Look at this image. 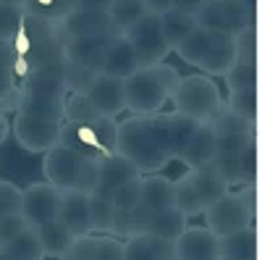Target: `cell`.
Masks as SVG:
<instances>
[{
  "instance_id": "cell-1",
  "label": "cell",
  "mask_w": 262,
  "mask_h": 260,
  "mask_svg": "<svg viewBox=\"0 0 262 260\" xmlns=\"http://www.w3.org/2000/svg\"><path fill=\"white\" fill-rule=\"evenodd\" d=\"M200 129V121H194L179 111L170 113H149L118 121V145L116 153L126 155L131 163H137L142 173H158L168 163L179 161L181 147L189 137Z\"/></svg>"
},
{
  "instance_id": "cell-2",
  "label": "cell",
  "mask_w": 262,
  "mask_h": 260,
  "mask_svg": "<svg viewBox=\"0 0 262 260\" xmlns=\"http://www.w3.org/2000/svg\"><path fill=\"white\" fill-rule=\"evenodd\" d=\"M181 74L170 63H158V66H139L126 79V111L137 116L160 113L163 105L176 95Z\"/></svg>"
},
{
  "instance_id": "cell-3",
  "label": "cell",
  "mask_w": 262,
  "mask_h": 260,
  "mask_svg": "<svg viewBox=\"0 0 262 260\" xmlns=\"http://www.w3.org/2000/svg\"><path fill=\"white\" fill-rule=\"evenodd\" d=\"M228 189L231 187L226 184V179L221 176V173H217L215 163L186 168L176 179V205L189 215V218L205 215V210L212 203L221 200Z\"/></svg>"
},
{
  "instance_id": "cell-4",
  "label": "cell",
  "mask_w": 262,
  "mask_h": 260,
  "mask_svg": "<svg viewBox=\"0 0 262 260\" xmlns=\"http://www.w3.org/2000/svg\"><path fill=\"white\" fill-rule=\"evenodd\" d=\"M170 103H173V111H179L200 124H212L226 108L221 90H217V84L207 74L184 76L176 95L170 97Z\"/></svg>"
},
{
  "instance_id": "cell-5",
  "label": "cell",
  "mask_w": 262,
  "mask_h": 260,
  "mask_svg": "<svg viewBox=\"0 0 262 260\" xmlns=\"http://www.w3.org/2000/svg\"><path fill=\"white\" fill-rule=\"evenodd\" d=\"M202 218L217 236L252 226L254 224V184L228 189L221 200L205 210Z\"/></svg>"
},
{
  "instance_id": "cell-6",
  "label": "cell",
  "mask_w": 262,
  "mask_h": 260,
  "mask_svg": "<svg viewBox=\"0 0 262 260\" xmlns=\"http://www.w3.org/2000/svg\"><path fill=\"white\" fill-rule=\"evenodd\" d=\"M126 37L134 45L139 66H158V63H163L173 53L165 34H163V21L158 13H147L142 21H137L126 32Z\"/></svg>"
},
{
  "instance_id": "cell-7",
  "label": "cell",
  "mask_w": 262,
  "mask_h": 260,
  "mask_svg": "<svg viewBox=\"0 0 262 260\" xmlns=\"http://www.w3.org/2000/svg\"><path fill=\"white\" fill-rule=\"evenodd\" d=\"M196 21L200 27L212 32L238 34L254 24V11L247 8L244 0H205L196 13Z\"/></svg>"
},
{
  "instance_id": "cell-8",
  "label": "cell",
  "mask_w": 262,
  "mask_h": 260,
  "mask_svg": "<svg viewBox=\"0 0 262 260\" xmlns=\"http://www.w3.org/2000/svg\"><path fill=\"white\" fill-rule=\"evenodd\" d=\"M60 126L63 121H50V118H39L29 113H18L13 116V137L18 147H24L27 153H42L45 155L50 147L60 142Z\"/></svg>"
},
{
  "instance_id": "cell-9",
  "label": "cell",
  "mask_w": 262,
  "mask_h": 260,
  "mask_svg": "<svg viewBox=\"0 0 262 260\" xmlns=\"http://www.w3.org/2000/svg\"><path fill=\"white\" fill-rule=\"evenodd\" d=\"M81 163H84V155L79 150L69 145H55L42 158V171H45V179L50 184H55L60 192H69V189H76Z\"/></svg>"
},
{
  "instance_id": "cell-10",
  "label": "cell",
  "mask_w": 262,
  "mask_h": 260,
  "mask_svg": "<svg viewBox=\"0 0 262 260\" xmlns=\"http://www.w3.org/2000/svg\"><path fill=\"white\" fill-rule=\"evenodd\" d=\"M60 197H63V192L55 184H50L48 179L45 182H34V184H29L24 189L21 213H24V218L32 226L55 221L58 213H60Z\"/></svg>"
},
{
  "instance_id": "cell-11",
  "label": "cell",
  "mask_w": 262,
  "mask_h": 260,
  "mask_svg": "<svg viewBox=\"0 0 262 260\" xmlns=\"http://www.w3.org/2000/svg\"><path fill=\"white\" fill-rule=\"evenodd\" d=\"M66 260H126V239L100 231L76 234Z\"/></svg>"
},
{
  "instance_id": "cell-12",
  "label": "cell",
  "mask_w": 262,
  "mask_h": 260,
  "mask_svg": "<svg viewBox=\"0 0 262 260\" xmlns=\"http://www.w3.org/2000/svg\"><path fill=\"white\" fill-rule=\"evenodd\" d=\"M55 32L60 34V39L90 37V34H118L111 24L107 8H74L55 24Z\"/></svg>"
},
{
  "instance_id": "cell-13",
  "label": "cell",
  "mask_w": 262,
  "mask_h": 260,
  "mask_svg": "<svg viewBox=\"0 0 262 260\" xmlns=\"http://www.w3.org/2000/svg\"><path fill=\"white\" fill-rule=\"evenodd\" d=\"M212 129L217 134V145H221L223 153H242L249 142H254V121L233 113L228 105L212 121Z\"/></svg>"
},
{
  "instance_id": "cell-14",
  "label": "cell",
  "mask_w": 262,
  "mask_h": 260,
  "mask_svg": "<svg viewBox=\"0 0 262 260\" xmlns=\"http://www.w3.org/2000/svg\"><path fill=\"white\" fill-rule=\"evenodd\" d=\"M221 255V236L207 224L186 226L176 239V260H217Z\"/></svg>"
},
{
  "instance_id": "cell-15",
  "label": "cell",
  "mask_w": 262,
  "mask_h": 260,
  "mask_svg": "<svg viewBox=\"0 0 262 260\" xmlns=\"http://www.w3.org/2000/svg\"><path fill=\"white\" fill-rule=\"evenodd\" d=\"M86 95L92 97V103L97 105V111L102 116L118 118L126 111V79H118V76H111V74L100 71Z\"/></svg>"
},
{
  "instance_id": "cell-16",
  "label": "cell",
  "mask_w": 262,
  "mask_h": 260,
  "mask_svg": "<svg viewBox=\"0 0 262 260\" xmlns=\"http://www.w3.org/2000/svg\"><path fill=\"white\" fill-rule=\"evenodd\" d=\"M221 145H217V134L212 124H200V129L189 137V142L181 147L179 153V163H184L186 168H196V166H207L217 158Z\"/></svg>"
},
{
  "instance_id": "cell-17",
  "label": "cell",
  "mask_w": 262,
  "mask_h": 260,
  "mask_svg": "<svg viewBox=\"0 0 262 260\" xmlns=\"http://www.w3.org/2000/svg\"><path fill=\"white\" fill-rule=\"evenodd\" d=\"M116 34H90V37H66L63 39V55L66 61H76L84 66L100 69L107 45Z\"/></svg>"
},
{
  "instance_id": "cell-18",
  "label": "cell",
  "mask_w": 262,
  "mask_h": 260,
  "mask_svg": "<svg viewBox=\"0 0 262 260\" xmlns=\"http://www.w3.org/2000/svg\"><path fill=\"white\" fill-rule=\"evenodd\" d=\"M126 260H176V242L155 231H142L126 239Z\"/></svg>"
},
{
  "instance_id": "cell-19",
  "label": "cell",
  "mask_w": 262,
  "mask_h": 260,
  "mask_svg": "<svg viewBox=\"0 0 262 260\" xmlns=\"http://www.w3.org/2000/svg\"><path fill=\"white\" fill-rule=\"evenodd\" d=\"M137 69H139V61H137L134 45L128 42L126 34H116L113 42L105 50L100 71L102 74H111V76H118V79H128Z\"/></svg>"
},
{
  "instance_id": "cell-20",
  "label": "cell",
  "mask_w": 262,
  "mask_h": 260,
  "mask_svg": "<svg viewBox=\"0 0 262 260\" xmlns=\"http://www.w3.org/2000/svg\"><path fill=\"white\" fill-rule=\"evenodd\" d=\"M58 145H69V147L79 150L81 155H95V158L116 155V153H107V147L100 142V137H97L92 124H69V121H63V126H60V142Z\"/></svg>"
},
{
  "instance_id": "cell-21",
  "label": "cell",
  "mask_w": 262,
  "mask_h": 260,
  "mask_svg": "<svg viewBox=\"0 0 262 260\" xmlns=\"http://www.w3.org/2000/svg\"><path fill=\"white\" fill-rule=\"evenodd\" d=\"M58 218L69 226L74 234H86L92 231V221H90V194L81 189H69L60 197V213Z\"/></svg>"
},
{
  "instance_id": "cell-22",
  "label": "cell",
  "mask_w": 262,
  "mask_h": 260,
  "mask_svg": "<svg viewBox=\"0 0 262 260\" xmlns=\"http://www.w3.org/2000/svg\"><path fill=\"white\" fill-rule=\"evenodd\" d=\"M238 61V53H236V34H228V32H215V39H212V48L207 53V58L202 61V71L207 76H226L231 71V66Z\"/></svg>"
},
{
  "instance_id": "cell-23",
  "label": "cell",
  "mask_w": 262,
  "mask_h": 260,
  "mask_svg": "<svg viewBox=\"0 0 262 260\" xmlns=\"http://www.w3.org/2000/svg\"><path fill=\"white\" fill-rule=\"evenodd\" d=\"M142 176V171L137 168V163H131L126 155L116 153V155H107L100 158V184L95 192L100 194H113V189L128 179H137Z\"/></svg>"
},
{
  "instance_id": "cell-24",
  "label": "cell",
  "mask_w": 262,
  "mask_h": 260,
  "mask_svg": "<svg viewBox=\"0 0 262 260\" xmlns=\"http://www.w3.org/2000/svg\"><path fill=\"white\" fill-rule=\"evenodd\" d=\"M142 203L155 210L176 205V179L163 173H142Z\"/></svg>"
},
{
  "instance_id": "cell-25",
  "label": "cell",
  "mask_w": 262,
  "mask_h": 260,
  "mask_svg": "<svg viewBox=\"0 0 262 260\" xmlns=\"http://www.w3.org/2000/svg\"><path fill=\"white\" fill-rule=\"evenodd\" d=\"M37 234H39V239H42V247H45L48 257H58V260H66V252L71 250L74 239H76V234L66 226L60 218L55 221H48V224H39L34 226Z\"/></svg>"
},
{
  "instance_id": "cell-26",
  "label": "cell",
  "mask_w": 262,
  "mask_h": 260,
  "mask_svg": "<svg viewBox=\"0 0 262 260\" xmlns=\"http://www.w3.org/2000/svg\"><path fill=\"white\" fill-rule=\"evenodd\" d=\"M257 257V234L252 226L231 234H221V255L217 260H252Z\"/></svg>"
},
{
  "instance_id": "cell-27",
  "label": "cell",
  "mask_w": 262,
  "mask_h": 260,
  "mask_svg": "<svg viewBox=\"0 0 262 260\" xmlns=\"http://www.w3.org/2000/svg\"><path fill=\"white\" fill-rule=\"evenodd\" d=\"M42 257H48V252L42 247V239L34 226H27L16 239L3 245V252H0V260H42Z\"/></svg>"
},
{
  "instance_id": "cell-28",
  "label": "cell",
  "mask_w": 262,
  "mask_h": 260,
  "mask_svg": "<svg viewBox=\"0 0 262 260\" xmlns=\"http://www.w3.org/2000/svg\"><path fill=\"white\" fill-rule=\"evenodd\" d=\"M147 13V0H111L107 3V16H111V24L118 34H126Z\"/></svg>"
},
{
  "instance_id": "cell-29",
  "label": "cell",
  "mask_w": 262,
  "mask_h": 260,
  "mask_svg": "<svg viewBox=\"0 0 262 260\" xmlns=\"http://www.w3.org/2000/svg\"><path fill=\"white\" fill-rule=\"evenodd\" d=\"M160 21H163V34H165V39H168V45H170L173 53H176V48L181 45V42H184L196 27H200L196 16L184 13V11H176V8H168V11L160 16Z\"/></svg>"
},
{
  "instance_id": "cell-30",
  "label": "cell",
  "mask_w": 262,
  "mask_h": 260,
  "mask_svg": "<svg viewBox=\"0 0 262 260\" xmlns=\"http://www.w3.org/2000/svg\"><path fill=\"white\" fill-rule=\"evenodd\" d=\"M212 39H215V32H212V29L196 27V29L181 42V45L176 48V53H179V58H181L184 63L200 69L202 61H205L207 53H210V48H212Z\"/></svg>"
},
{
  "instance_id": "cell-31",
  "label": "cell",
  "mask_w": 262,
  "mask_h": 260,
  "mask_svg": "<svg viewBox=\"0 0 262 260\" xmlns=\"http://www.w3.org/2000/svg\"><path fill=\"white\" fill-rule=\"evenodd\" d=\"M189 226V215L179 208V205H170V208H163V210H155L152 215V226L149 231H155L165 239H173L176 242L179 236L184 234V229Z\"/></svg>"
},
{
  "instance_id": "cell-32",
  "label": "cell",
  "mask_w": 262,
  "mask_h": 260,
  "mask_svg": "<svg viewBox=\"0 0 262 260\" xmlns=\"http://www.w3.org/2000/svg\"><path fill=\"white\" fill-rule=\"evenodd\" d=\"M102 113L97 111V105L86 92H69L63 103V121L69 124H92Z\"/></svg>"
},
{
  "instance_id": "cell-33",
  "label": "cell",
  "mask_w": 262,
  "mask_h": 260,
  "mask_svg": "<svg viewBox=\"0 0 262 260\" xmlns=\"http://www.w3.org/2000/svg\"><path fill=\"white\" fill-rule=\"evenodd\" d=\"M21 6H24L27 16H34L37 21H48V24H58V21L74 11L76 0H21Z\"/></svg>"
},
{
  "instance_id": "cell-34",
  "label": "cell",
  "mask_w": 262,
  "mask_h": 260,
  "mask_svg": "<svg viewBox=\"0 0 262 260\" xmlns=\"http://www.w3.org/2000/svg\"><path fill=\"white\" fill-rule=\"evenodd\" d=\"M63 103L66 97H42V95H21L18 113H29L50 121H63Z\"/></svg>"
},
{
  "instance_id": "cell-35",
  "label": "cell",
  "mask_w": 262,
  "mask_h": 260,
  "mask_svg": "<svg viewBox=\"0 0 262 260\" xmlns=\"http://www.w3.org/2000/svg\"><path fill=\"white\" fill-rule=\"evenodd\" d=\"M27 24V11L18 0H0V39L13 42V37Z\"/></svg>"
},
{
  "instance_id": "cell-36",
  "label": "cell",
  "mask_w": 262,
  "mask_h": 260,
  "mask_svg": "<svg viewBox=\"0 0 262 260\" xmlns=\"http://www.w3.org/2000/svg\"><path fill=\"white\" fill-rule=\"evenodd\" d=\"M113 215H116V203H113L111 194L92 192V194H90V221H92V231L111 234Z\"/></svg>"
},
{
  "instance_id": "cell-37",
  "label": "cell",
  "mask_w": 262,
  "mask_h": 260,
  "mask_svg": "<svg viewBox=\"0 0 262 260\" xmlns=\"http://www.w3.org/2000/svg\"><path fill=\"white\" fill-rule=\"evenodd\" d=\"M97 74H100V69L84 66V63H76V61H66L63 84L69 92H90V87L95 84Z\"/></svg>"
},
{
  "instance_id": "cell-38",
  "label": "cell",
  "mask_w": 262,
  "mask_h": 260,
  "mask_svg": "<svg viewBox=\"0 0 262 260\" xmlns=\"http://www.w3.org/2000/svg\"><path fill=\"white\" fill-rule=\"evenodd\" d=\"M226 105L231 108L233 113L244 116V118H249V121H257V116H259V92H257V87L228 92Z\"/></svg>"
},
{
  "instance_id": "cell-39",
  "label": "cell",
  "mask_w": 262,
  "mask_h": 260,
  "mask_svg": "<svg viewBox=\"0 0 262 260\" xmlns=\"http://www.w3.org/2000/svg\"><path fill=\"white\" fill-rule=\"evenodd\" d=\"M215 163V168H217V173L226 179V184L231 187V189H236V187H244L247 184V179H244V168H242V153H217V158L212 161Z\"/></svg>"
},
{
  "instance_id": "cell-40",
  "label": "cell",
  "mask_w": 262,
  "mask_h": 260,
  "mask_svg": "<svg viewBox=\"0 0 262 260\" xmlns=\"http://www.w3.org/2000/svg\"><path fill=\"white\" fill-rule=\"evenodd\" d=\"M257 63H244V61H236L231 71L223 76L226 79V87H228V92L233 90H249V87H257Z\"/></svg>"
},
{
  "instance_id": "cell-41",
  "label": "cell",
  "mask_w": 262,
  "mask_h": 260,
  "mask_svg": "<svg viewBox=\"0 0 262 260\" xmlns=\"http://www.w3.org/2000/svg\"><path fill=\"white\" fill-rule=\"evenodd\" d=\"M111 197H113L116 208H126V210L137 208V205L142 203V176H137V179H128V182L118 184V187L113 189Z\"/></svg>"
},
{
  "instance_id": "cell-42",
  "label": "cell",
  "mask_w": 262,
  "mask_h": 260,
  "mask_svg": "<svg viewBox=\"0 0 262 260\" xmlns=\"http://www.w3.org/2000/svg\"><path fill=\"white\" fill-rule=\"evenodd\" d=\"M236 53H238V61L257 63V55H259V37H257V32H254V24L236 34Z\"/></svg>"
},
{
  "instance_id": "cell-43",
  "label": "cell",
  "mask_w": 262,
  "mask_h": 260,
  "mask_svg": "<svg viewBox=\"0 0 262 260\" xmlns=\"http://www.w3.org/2000/svg\"><path fill=\"white\" fill-rule=\"evenodd\" d=\"M100 184V158L95 155H84L81 171H79V179H76V189L92 194Z\"/></svg>"
},
{
  "instance_id": "cell-44",
  "label": "cell",
  "mask_w": 262,
  "mask_h": 260,
  "mask_svg": "<svg viewBox=\"0 0 262 260\" xmlns=\"http://www.w3.org/2000/svg\"><path fill=\"white\" fill-rule=\"evenodd\" d=\"M21 200H24V189L8 179H0V215L21 213Z\"/></svg>"
},
{
  "instance_id": "cell-45",
  "label": "cell",
  "mask_w": 262,
  "mask_h": 260,
  "mask_svg": "<svg viewBox=\"0 0 262 260\" xmlns=\"http://www.w3.org/2000/svg\"><path fill=\"white\" fill-rule=\"evenodd\" d=\"M27 226H32L24 213H8V215H0V245H8L11 239H16V236L24 231Z\"/></svg>"
},
{
  "instance_id": "cell-46",
  "label": "cell",
  "mask_w": 262,
  "mask_h": 260,
  "mask_svg": "<svg viewBox=\"0 0 262 260\" xmlns=\"http://www.w3.org/2000/svg\"><path fill=\"white\" fill-rule=\"evenodd\" d=\"M242 168H244V179L247 184H254L259 179V163H257V145L249 142L242 150Z\"/></svg>"
},
{
  "instance_id": "cell-47",
  "label": "cell",
  "mask_w": 262,
  "mask_h": 260,
  "mask_svg": "<svg viewBox=\"0 0 262 260\" xmlns=\"http://www.w3.org/2000/svg\"><path fill=\"white\" fill-rule=\"evenodd\" d=\"M152 215H155V208H149L147 203H139L137 208H131V229H134V234L149 231ZM134 234H131V236H134Z\"/></svg>"
},
{
  "instance_id": "cell-48",
  "label": "cell",
  "mask_w": 262,
  "mask_h": 260,
  "mask_svg": "<svg viewBox=\"0 0 262 260\" xmlns=\"http://www.w3.org/2000/svg\"><path fill=\"white\" fill-rule=\"evenodd\" d=\"M111 234L121 236V239H128V236L134 234V229H131V210H126V208H116Z\"/></svg>"
},
{
  "instance_id": "cell-49",
  "label": "cell",
  "mask_w": 262,
  "mask_h": 260,
  "mask_svg": "<svg viewBox=\"0 0 262 260\" xmlns=\"http://www.w3.org/2000/svg\"><path fill=\"white\" fill-rule=\"evenodd\" d=\"M202 3H205V0H173V6H170V8L196 16V13H200V8H202Z\"/></svg>"
},
{
  "instance_id": "cell-50",
  "label": "cell",
  "mask_w": 262,
  "mask_h": 260,
  "mask_svg": "<svg viewBox=\"0 0 262 260\" xmlns=\"http://www.w3.org/2000/svg\"><path fill=\"white\" fill-rule=\"evenodd\" d=\"M170 6H173V0H147V8H149V13H158V16H163Z\"/></svg>"
},
{
  "instance_id": "cell-51",
  "label": "cell",
  "mask_w": 262,
  "mask_h": 260,
  "mask_svg": "<svg viewBox=\"0 0 262 260\" xmlns=\"http://www.w3.org/2000/svg\"><path fill=\"white\" fill-rule=\"evenodd\" d=\"M13 132V121H8V113H0V145H3Z\"/></svg>"
},
{
  "instance_id": "cell-52",
  "label": "cell",
  "mask_w": 262,
  "mask_h": 260,
  "mask_svg": "<svg viewBox=\"0 0 262 260\" xmlns=\"http://www.w3.org/2000/svg\"><path fill=\"white\" fill-rule=\"evenodd\" d=\"M257 257H262V221H259V252H257Z\"/></svg>"
},
{
  "instance_id": "cell-53",
  "label": "cell",
  "mask_w": 262,
  "mask_h": 260,
  "mask_svg": "<svg viewBox=\"0 0 262 260\" xmlns=\"http://www.w3.org/2000/svg\"><path fill=\"white\" fill-rule=\"evenodd\" d=\"M0 113H8V111H6V100H3V95H0Z\"/></svg>"
},
{
  "instance_id": "cell-54",
  "label": "cell",
  "mask_w": 262,
  "mask_h": 260,
  "mask_svg": "<svg viewBox=\"0 0 262 260\" xmlns=\"http://www.w3.org/2000/svg\"><path fill=\"white\" fill-rule=\"evenodd\" d=\"M259 116H262V92H259Z\"/></svg>"
},
{
  "instance_id": "cell-55",
  "label": "cell",
  "mask_w": 262,
  "mask_h": 260,
  "mask_svg": "<svg viewBox=\"0 0 262 260\" xmlns=\"http://www.w3.org/2000/svg\"><path fill=\"white\" fill-rule=\"evenodd\" d=\"M259 53H262V32H259Z\"/></svg>"
},
{
  "instance_id": "cell-56",
  "label": "cell",
  "mask_w": 262,
  "mask_h": 260,
  "mask_svg": "<svg viewBox=\"0 0 262 260\" xmlns=\"http://www.w3.org/2000/svg\"><path fill=\"white\" fill-rule=\"evenodd\" d=\"M0 252H3V245H0Z\"/></svg>"
}]
</instances>
